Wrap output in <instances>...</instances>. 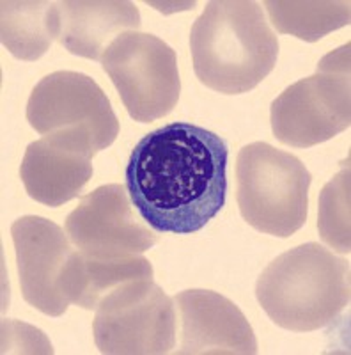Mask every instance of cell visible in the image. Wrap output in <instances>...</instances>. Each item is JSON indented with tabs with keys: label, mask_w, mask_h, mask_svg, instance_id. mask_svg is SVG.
I'll list each match as a JSON object with an SVG mask.
<instances>
[{
	"label": "cell",
	"mask_w": 351,
	"mask_h": 355,
	"mask_svg": "<svg viewBox=\"0 0 351 355\" xmlns=\"http://www.w3.org/2000/svg\"><path fill=\"white\" fill-rule=\"evenodd\" d=\"M227 162L220 135L192 123H170L135 144L126 190L154 231L197 233L226 205Z\"/></svg>",
	"instance_id": "1"
},
{
	"label": "cell",
	"mask_w": 351,
	"mask_h": 355,
	"mask_svg": "<svg viewBox=\"0 0 351 355\" xmlns=\"http://www.w3.org/2000/svg\"><path fill=\"white\" fill-rule=\"evenodd\" d=\"M195 77L222 94H243L273 71L279 37L258 2L213 0L190 33Z\"/></svg>",
	"instance_id": "2"
},
{
	"label": "cell",
	"mask_w": 351,
	"mask_h": 355,
	"mask_svg": "<svg viewBox=\"0 0 351 355\" xmlns=\"http://www.w3.org/2000/svg\"><path fill=\"white\" fill-rule=\"evenodd\" d=\"M255 297L275 325L291 332L318 331L350 304V263L319 243H303L261 272Z\"/></svg>",
	"instance_id": "3"
},
{
	"label": "cell",
	"mask_w": 351,
	"mask_h": 355,
	"mask_svg": "<svg viewBox=\"0 0 351 355\" xmlns=\"http://www.w3.org/2000/svg\"><path fill=\"white\" fill-rule=\"evenodd\" d=\"M312 176L303 162L268 142L243 146L236 158V201L243 220L277 239L302 230Z\"/></svg>",
	"instance_id": "4"
},
{
	"label": "cell",
	"mask_w": 351,
	"mask_h": 355,
	"mask_svg": "<svg viewBox=\"0 0 351 355\" xmlns=\"http://www.w3.org/2000/svg\"><path fill=\"white\" fill-rule=\"evenodd\" d=\"M350 43L321 59L318 71L275 98L271 132L291 148H312L350 128Z\"/></svg>",
	"instance_id": "5"
},
{
	"label": "cell",
	"mask_w": 351,
	"mask_h": 355,
	"mask_svg": "<svg viewBox=\"0 0 351 355\" xmlns=\"http://www.w3.org/2000/svg\"><path fill=\"white\" fill-rule=\"evenodd\" d=\"M174 299L153 279H135L110 291L96 307L94 343L105 355H163L176 345Z\"/></svg>",
	"instance_id": "6"
},
{
	"label": "cell",
	"mask_w": 351,
	"mask_h": 355,
	"mask_svg": "<svg viewBox=\"0 0 351 355\" xmlns=\"http://www.w3.org/2000/svg\"><path fill=\"white\" fill-rule=\"evenodd\" d=\"M101 66L134 121H156L178 105V57L160 37L138 31L123 33L107 46Z\"/></svg>",
	"instance_id": "7"
},
{
	"label": "cell",
	"mask_w": 351,
	"mask_h": 355,
	"mask_svg": "<svg viewBox=\"0 0 351 355\" xmlns=\"http://www.w3.org/2000/svg\"><path fill=\"white\" fill-rule=\"evenodd\" d=\"M27 121L37 133L84 130L98 153L119 135V121L103 89L78 71H55L34 85L27 101Z\"/></svg>",
	"instance_id": "8"
},
{
	"label": "cell",
	"mask_w": 351,
	"mask_h": 355,
	"mask_svg": "<svg viewBox=\"0 0 351 355\" xmlns=\"http://www.w3.org/2000/svg\"><path fill=\"white\" fill-rule=\"evenodd\" d=\"M64 231L78 250L96 256L142 254L158 236L137 218L121 183L101 185L84 196L66 217Z\"/></svg>",
	"instance_id": "9"
},
{
	"label": "cell",
	"mask_w": 351,
	"mask_h": 355,
	"mask_svg": "<svg viewBox=\"0 0 351 355\" xmlns=\"http://www.w3.org/2000/svg\"><path fill=\"white\" fill-rule=\"evenodd\" d=\"M93 137L84 130H59L27 146L20 178L28 198L57 208L84 192L93 178Z\"/></svg>",
	"instance_id": "10"
},
{
	"label": "cell",
	"mask_w": 351,
	"mask_h": 355,
	"mask_svg": "<svg viewBox=\"0 0 351 355\" xmlns=\"http://www.w3.org/2000/svg\"><path fill=\"white\" fill-rule=\"evenodd\" d=\"M11 236L24 300L43 315L62 316L69 302L61 291V277L75 250L66 231L48 218L27 215L12 222Z\"/></svg>",
	"instance_id": "11"
},
{
	"label": "cell",
	"mask_w": 351,
	"mask_h": 355,
	"mask_svg": "<svg viewBox=\"0 0 351 355\" xmlns=\"http://www.w3.org/2000/svg\"><path fill=\"white\" fill-rule=\"evenodd\" d=\"M183 355L258 354L254 329L236 304L211 290H186L176 297Z\"/></svg>",
	"instance_id": "12"
},
{
	"label": "cell",
	"mask_w": 351,
	"mask_h": 355,
	"mask_svg": "<svg viewBox=\"0 0 351 355\" xmlns=\"http://www.w3.org/2000/svg\"><path fill=\"white\" fill-rule=\"evenodd\" d=\"M59 34L57 41L69 53L101 61L107 46L128 31H138L141 12L134 2L123 0H71L53 2Z\"/></svg>",
	"instance_id": "13"
},
{
	"label": "cell",
	"mask_w": 351,
	"mask_h": 355,
	"mask_svg": "<svg viewBox=\"0 0 351 355\" xmlns=\"http://www.w3.org/2000/svg\"><path fill=\"white\" fill-rule=\"evenodd\" d=\"M153 266L142 254L96 256L73 250L61 277V291L69 304L96 311L117 286L135 279H153Z\"/></svg>",
	"instance_id": "14"
},
{
	"label": "cell",
	"mask_w": 351,
	"mask_h": 355,
	"mask_svg": "<svg viewBox=\"0 0 351 355\" xmlns=\"http://www.w3.org/2000/svg\"><path fill=\"white\" fill-rule=\"evenodd\" d=\"M0 37L6 50L20 61H37L59 34L53 2H2Z\"/></svg>",
	"instance_id": "15"
},
{
	"label": "cell",
	"mask_w": 351,
	"mask_h": 355,
	"mask_svg": "<svg viewBox=\"0 0 351 355\" xmlns=\"http://www.w3.org/2000/svg\"><path fill=\"white\" fill-rule=\"evenodd\" d=\"M264 6L271 25L280 34H289L309 43L321 40L337 28L346 27L351 20L350 2L343 0H268Z\"/></svg>",
	"instance_id": "16"
},
{
	"label": "cell",
	"mask_w": 351,
	"mask_h": 355,
	"mask_svg": "<svg viewBox=\"0 0 351 355\" xmlns=\"http://www.w3.org/2000/svg\"><path fill=\"white\" fill-rule=\"evenodd\" d=\"M350 158L319 194L318 230L321 240L341 254H350Z\"/></svg>",
	"instance_id": "17"
}]
</instances>
